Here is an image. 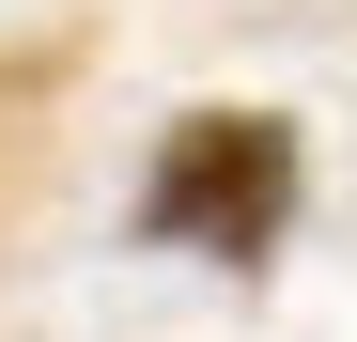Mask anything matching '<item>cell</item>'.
Returning a JSON list of instances; mask_svg holds the SVG:
<instances>
[{"instance_id":"obj_1","label":"cell","mask_w":357,"mask_h":342,"mask_svg":"<svg viewBox=\"0 0 357 342\" xmlns=\"http://www.w3.org/2000/svg\"><path fill=\"white\" fill-rule=\"evenodd\" d=\"M295 234V125L280 109H187L140 171V249H187L218 280H264Z\"/></svg>"}]
</instances>
